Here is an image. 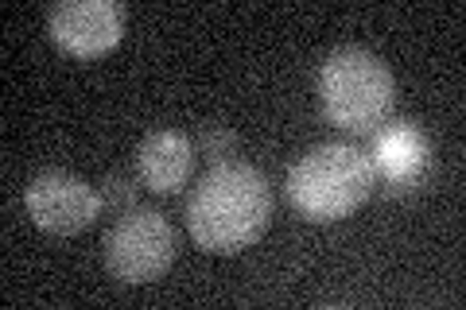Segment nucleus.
Here are the masks:
<instances>
[{
    "instance_id": "f257e3e1",
    "label": "nucleus",
    "mask_w": 466,
    "mask_h": 310,
    "mask_svg": "<svg viewBox=\"0 0 466 310\" xmlns=\"http://www.w3.org/2000/svg\"><path fill=\"white\" fill-rule=\"evenodd\" d=\"M272 221L268 179L249 164L226 159L195 186L187 202V229L207 253H241Z\"/></svg>"
},
{
    "instance_id": "f03ea898",
    "label": "nucleus",
    "mask_w": 466,
    "mask_h": 310,
    "mask_svg": "<svg viewBox=\"0 0 466 310\" xmlns=\"http://www.w3.org/2000/svg\"><path fill=\"white\" fill-rule=\"evenodd\" d=\"M373 183L377 171L366 152L354 144H319L288 171V198L303 217L339 221L373 195Z\"/></svg>"
},
{
    "instance_id": "7ed1b4c3",
    "label": "nucleus",
    "mask_w": 466,
    "mask_h": 310,
    "mask_svg": "<svg viewBox=\"0 0 466 310\" xmlns=\"http://www.w3.org/2000/svg\"><path fill=\"white\" fill-rule=\"evenodd\" d=\"M397 85L377 55L342 47L319 70V101L330 125L346 132H373L389 116Z\"/></svg>"
},
{
    "instance_id": "20e7f679",
    "label": "nucleus",
    "mask_w": 466,
    "mask_h": 310,
    "mask_svg": "<svg viewBox=\"0 0 466 310\" xmlns=\"http://www.w3.org/2000/svg\"><path fill=\"white\" fill-rule=\"evenodd\" d=\"M175 253L179 237L171 221L152 205L125 210V217H116V225L106 233V268L121 284H152L171 268Z\"/></svg>"
},
{
    "instance_id": "39448f33",
    "label": "nucleus",
    "mask_w": 466,
    "mask_h": 310,
    "mask_svg": "<svg viewBox=\"0 0 466 310\" xmlns=\"http://www.w3.org/2000/svg\"><path fill=\"white\" fill-rule=\"evenodd\" d=\"M27 214L39 229L47 233H78V229H90L94 217L101 214V195L97 190L78 179V175H66V171H43L27 183Z\"/></svg>"
},
{
    "instance_id": "423d86ee",
    "label": "nucleus",
    "mask_w": 466,
    "mask_h": 310,
    "mask_svg": "<svg viewBox=\"0 0 466 310\" xmlns=\"http://www.w3.org/2000/svg\"><path fill=\"white\" fill-rule=\"evenodd\" d=\"M47 27L63 51L78 58H94L121 43L125 8L113 5V0H66V5L51 8Z\"/></svg>"
},
{
    "instance_id": "0eeeda50",
    "label": "nucleus",
    "mask_w": 466,
    "mask_h": 310,
    "mask_svg": "<svg viewBox=\"0 0 466 310\" xmlns=\"http://www.w3.org/2000/svg\"><path fill=\"white\" fill-rule=\"evenodd\" d=\"M137 171L144 186L156 190V195H175L195 171V144L171 128L152 132L137 147Z\"/></svg>"
},
{
    "instance_id": "6e6552de",
    "label": "nucleus",
    "mask_w": 466,
    "mask_h": 310,
    "mask_svg": "<svg viewBox=\"0 0 466 310\" xmlns=\"http://www.w3.org/2000/svg\"><path fill=\"white\" fill-rule=\"evenodd\" d=\"M370 159H373V171H381L392 186H412L416 179H424V171L431 164V147L412 125H397L373 140Z\"/></svg>"
},
{
    "instance_id": "1a4fd4ad",
    "label": "nucleus",
    "mask_w": 466,
    "mask_h": 310,
    "mask_svg": "<svg viewBox=\"0 0 466 310\" xmlns=\"http://www.w3.org/2000/svg\"><path fill=\"white\" fill-rule=\"evenodd\" d=\"M233 147H238V136H233L229 128H207L202 132V152H207L210 159H218V164H226V159L233 155Z\"/></svg>"
},
{
    "instance_id": "9d476101",
    "label": "nucleus",
    "mask_w": 466,
    "mask_h": 310,
    "mask_svg": "<svg viewBox=\"0 0 466 310\" xmlns=\"http://www.w3.org/2000/svg\"><path fill=\"white\" fill-rule=\"evenodd\" d=\"M106 198H109L113 205H128V210H133L137 186H133V183H128V179H121V175H113V179L106 183Z\"/></svg>"
}]
</instances>
